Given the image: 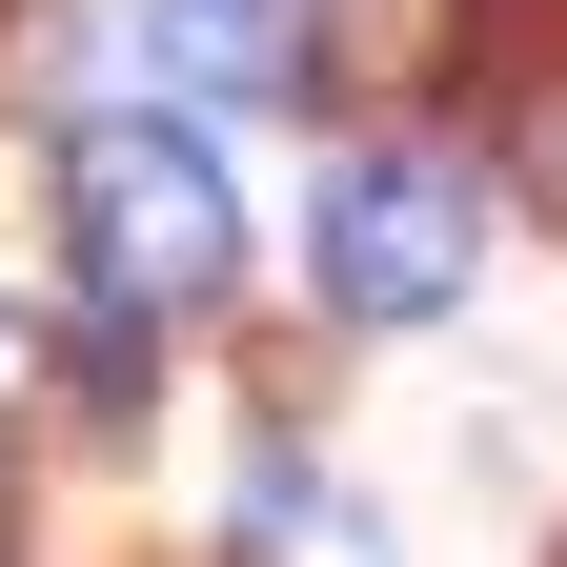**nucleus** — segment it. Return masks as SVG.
Here are the masks:
<instances>
[{
	"label": "nucleus",
	"mask_w": 567,
	"mask_h": 567,
	"mask_svg": "<svg viewBox=\"0 0 567 567\" xmlns=\"http://www.w3.org/2000/svg\"><path fill=\"white\" fill-rule=\"evenodd\" d=\"M142 61H163L183 102H284L305 82V41H284L264 0H142Z\"/></svg>",
	"instance_id": "7ed1b4c3"
},
{
	"label": "nucleus",
	"mask_w": 567,
	"mask_h": 567,
	"mask_svg": "<svg viewBox=\"0 0 567 567\" xmlns=\"http://www.w3.org/2000/svg\"><path fill=\"white\" fill-rule=\"evenodd\" d=\"M527 163H547V203H567V122H547V142H527Z\"/></svg>",
	"instance_id": "0eeeda50"
},
{
	"label": "nucleus",
	"mask_w": 567,
	"mask_h": 567,
	"mask_svg": "<svg viewBox=\"0 0 567 567\" xmlns=\"http://www.w3.org/2000/svg\"><path fill=\"white\" fill-rule=\"evenodd\" d=\"M305 264H324V305H344V324H446V305H466V264H486V183L446 163V142H365V163L324 183Z\"/></svg>",
	"instance_id": "f03ea898"
},
{
	"label": "nucleus",
	"mask_w": 567,
	"mask_h": 567,
	"mask_svg": "<svg viewBox=\"0 0 567 567\" xmlns=\"http://www.w3.org/2000/svg\"><path fill=\"white\" fill-rule=\"evenodd\" d=\"M21 405H41V324L0 305V425H21Z\"/></svg>",
	"instance_id": "423d86ee"
},
{
	"label": "nucleus",
	"mask_w": 567,
	"mask_h": 567,
	"mask_svg": "<svg viewBox=\"0 0 567 567\" xmlns=\"http://www.w3.org/2000/svg\"><path fill=\"white\" fill-rule=\"evenodd\" d=\"M61 224H82L122 324H183V305L244 284V203H224V163H203L183 122H82L61 142Z\"/></svg>",
	"instance_id": "f257e3e1"
},
{
	"label": "nucleus",
	"mask_w": 567,
	"mask_h": 567,
	"mask_svg": "<svg viewBox=\"0 0 567 567\" xmlns=\"http://www.w3.org/2000/svg\"><path fill=\"white\" fill-rule=\"evenodd\" d=\"M486 21H507V0H344V21H324V61H344V82H446Z\"/></svg>",
	"instance_id": "20e7f679"
},
{
	"label": "nucleus",
	"mask_w": 567,
	"mask_h": 567,
	"mask_svg": "<svg viewBox=\"0 0 567 567\" xmlns=\"http://www.w3.org/2000/svg\"><path fill=\"white\" fill-rule=\"evenodd\" d=\"M244 547H264V567H385L365 507H344L324 466H244Z\"/></svg>",
	"instance_id": "39448f33"
}]
</instances>
